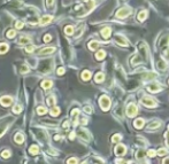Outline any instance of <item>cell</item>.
<instances>
[{
    "label": "cell",
    "instance_id": "681fc988",
    "mask_svg": "<svg viewBox=\"0 0 169 164\" xmlns=\"http://www.w3.org/2000/svg\"><path fill=\"white\" fill-rule=\"evenodd\" d=\"M65 73V69L63 68H59L58 69V75H63Z\"/></svg>",
    "mask_w": 169,
    "mask_h": 164
},
{
    "label": "cell",
    "instance_id": "f1b7e54d",
    "mask_svg": "<svg viewBox=\"0 0 169 164\" xmlns=\"http://www.w3.org/2000/svg\"><path fill=\"white\" fill-rule=\"evenodd\" d=\"M8 51V45L7 44H4V43H1L0 44V53L1 54H4V53H6Z\"/></svg>",
    "mask_w": 169,
    "mask_h": 164
},
{
    "label": "cell",
    "instance_id": "ffe728a7",
    "mask_svg": "<svg viewBox=\"0 0 169 164\" xmlns=\"http://www.w3.org/2000/svg\"><path fill=\"white\" fill-rule=\"evenodd\" d=\"M104 78H105V75L102 73V72H98L97 75H96V77H94V79H96L97 83H101V82L104 80Z\"/></svg>",
    "mask_w": 169,
    "mask_h": 164
},
{
    "label": "cell",
    "instance_id": "484cf974",
    "mask_svg": "<svg viewBox=\"0 0 169 164\" xmlns=\"http://www.w3.org/2000/svg\"><path fill=\"white\" fill-rule=\"evenodd\" d=\"M168 41H169V36H164L162 39H161V41H160V47L168 45Z\"/></svg>",
    "mask_w": 169,
    "mask_h": 164
},
{
    "label": "cell",
    "instance_id": "8d00e7d4",
    "mask_svg": "<svg viewBox=\"0 0 169 164\" xmlns=\"http://www.w3.org/2000/svg\"><path fill=\"white\" fill-rule=\"evenodd\" d=\"M46 111H47V109H46L45 107H38L37 108V112H38L39 115H44Z\"/></svg>",
    "mask_w": 169,
    "mask_h": 164
},
{
    "label": "cell",
    "instance_id": "3957f363",
    "mask_svg": "<svg viewBox=\"0 0 169 164\" xmlns=\"http://www.w3.org/2000/svg\"><path fill=\"white\" fill-rule=\"evenodd\" d=\"M99 103H100V107H101V109L106 111V110H108L109 109V107H111V100L108 96H106V95H102L100 100H99Z\"/></svg>",
    "mask_w": 169,
    "mask_h": 164
},
{
    "label": "cell",
    "instance_id": "7402d4cb",
    "mask_svg": "<svg viewBox=\"0 0 169 164\" xmlns=\"http://www.w3.org/2000/svg\"><path fill=\"white\" fill-rule=\"evenodd\" d=\"M15 141H16V144H22V142L24 141V137H23V134L17 133V134L15 135Z\"/></svg>",
    "mask_w": 169,
    "mask_h": 164
},
{
    "label": "cell",
    "instance_id": "f35d334b",
    "mask_svg": "<svg viewBox=\"0 0 169 164\" xmlns=\"http://www.w3.org/2000/svg\"><path fill=\"white\" fill-rule=\"evenodd\" d=\"M6 36H7V38H14L15 37V31L14 30H8Z\"/></svg>",
    "mask_w": 169,
    "mask_h": 164
},
{
    "label": "cell",
    "instance_id": "44dd1931",
    "mask_svg": "<svg viewBox=\"0 0 169 164\" xmlns=\"http://www.w3.org/2000/svg\"><path fill=\"white\" fill-rule=\"evenodd\" d=\"M146 15H147V12H146V10H142L140 13L138 14V21L144 22V20L146 19Z\"/></svg>",
    "mask_w": 169,
    "mask_h": 164
},
{
    "label": "cell",
    "instance_id": "e575fe53",
    "mask_svg": "<svg viewBox=\"0 0 169 164\" xmlns=\"http://www.w3.org/2000/svg\"><path fill=\"white\" fill-rule=\"evenodd\" d=\"M156 155H159V156H164V155H167V150H166L164 148H160L159 150L156 151Z\"/></svg>",
    "mask_w": 169,
    "mask_h": 164
},
{
    "label": "cell",
    "instance_id": "f5cc1de1",
    "mask_svg": "<svg viewBox=\"0 0 169 164\" xmlns=\"http://www.w3.org/2000/svg\"><path fill=\"white\" fill-rule=\"evenodd\" d=\"M82 31H83V26H82V28H81V29H79V30L77 31V32H76V37H78V36H79V34L82 33Z\"/></svg>",
    "mask_w": 169,
    "mask_h": 164
},
{
    "label": "cell",
    "instance_id": "83f0119b",
    "mask_svg": "<svg viewBox=\"0 0 169 164\" xmlns=\"http://www.w3.org/2000/svg\"><path fill=\"white\" fill-rule=\"evenodd\" d=\"M144 156H145V151H144V149H139V150L136 153L137 159H142V158H144Z\"/></svg>",
    "mask_w": 169,
    "mask_h": 164
},
{
    "label": "cell",
    "instance_id": "ac0fdd59",
    "mask_svg": "<svg viewBox=\"0 0 169 164\" xmlns=\"http://www.w3.org/2000/svg\"><path fill=\"white\" fill-rule=\"evenodd\" d=\"M55 51V48L54 47H48V48H44V49H41V52L39 53L40 55H46V54H52L53 52Z\"/></svg>",
    "mask_w": 169,
    "mask_h": 164
},
{
    "label": "cell",
    "instance_id": "d6a6232c",
    "mask_svg": "<svg viewBox=\"0 0 169 164\" xmlns=\"http://www.w3.org/2000/svg\"><path fill=\"white\" fill-rule=\"evenodd\" d=\"M65 32L67 33V34H72L74 33V28H72V25H68L65 28Z\"/></svg>",
    "mask_w": 169,
    "mask_h": 164
},
{
    "label": "cell",
    "instance_id": "f6af8a7d",
    "mask_svg": "<svg viewBox=\"0 0 169 164\" xmlns=\"http://www.w3.org/2000/svg\"><path fill=\"white\" fill-rule=\"evenodd\" d=\"M33 49H35V46H32V45H30V46H26V51L28 53H31Z\"/></svg>",
    "mask_w": 169,
    "mask_h": 164
},
{
    "label": "cell",
    "instance_id": "11a10c76",
    "mask_svg": "<svg viewBox=\"0 0 169 164\" xmlns=\"http://www.w3.org/2000/svg\"><path fill=\"white\" fill-rule=\"evenodd\" d=\"M163 164H169V157H167L164 161H163Z\"/></svg>",
    "mask_w": 169,
    "mask_h": 164
},
{
    "label": "cell",
    "instance_id": "9c48e42d",
    "mask_svg": "<svg viewBox=\"0 0 169 164\" xmlns=\"http://www.w3.org/2000/svg\"><path fill=\"white\" fill-rule=\"evenodd\" d=\"M161 88H162L161 85H160V84H158V83H151V84L147 85V90H149L150 92H153V93L159 92Z\"/></svg>",
    "mask_w": 169,
    "mask_h": 164
},
{
    "label": "cell",
    "instance_id": "4316f807",
    "mask_svg": "<svg viewBox=\"0 0 169 164\" xmlns=\"http://www.w3.org/2000/svg\"><path fill=\"white\" fill-rule=\"evenodd\" d=\"M105 56H106V53H105V51H99V52L96 54V59L99 60V61H100V60H102Z\"/></svg>",
    "mask_w": 169,
    "mask_h": 164
},
{
    "label": "cell",
    "instance_id": "cb8c5ba5",
    "mask_svg": "<svg viewBox=\"0 0 169 164\" xmlns=\"http://www.w3.org/2000/svg\"><path fill=\"white\" fill-rule=\"evenodd\" d=\"M91 77V72L89 71V70H84V71L82 72V78L84 79V80H89Z\"/></svg>",
    "mask_w": 169,
    "mask_h": 164
},
{
    "label": "cell",
    "instance_id": "d4e9b609",
    "mask_svg": "<svg viewBox=\"0 0 169 164\" xmlns=\"http://www.w3.org/2000/svg\"><path fill=\"white\" fill-rule=\"evenodd\" d=\"M98 46H99V43H98V41H91V43H89V48H90L91 51L97 49Z\"/></svg>",
    "mask_w": 169,
    "mask_h": 164
},
{
    "label": "cell",
    "instance_id": "4dcf8cb0",
    "mask_svg": "<svg viewBox=\"0 0 169 164\" xmlns=\"http://www.w3.org/2000/svg\"><path fill=\"white\" fill-rule=\"evenodd\" d=\"M29 151L31 153V154H38V146H36V145H32L31 147H30V149H29Z\"/></svg>",
    "mask_w": 169,
    "mask_h": 164
},
{
    "label": "cell",
    "instance_id": "7bdbcfd3",
    "mask_svg": "<svg viewBox=\"0 0 169 164\" xmlns=\"http://www.w3.org/2000/svg\"><path fill=\"white\" fill-rule=\"evenodd\" d=\"M7 127H8L7 125H2V127H0V137H1V135H2V134H4L5 132H6Z\"/></svg>",
    "mask_w": 169,
    "mask_h": 164
},
{
    "label": "cell",
    "instance_id": "db71d44e",
    "mask_svg": "<svg viewBox=\"0 0 169 164\" xmlns=\"http://www.w3.org/2000/svg\"><path fill=\"white\" fill-rule=\"evenodd\" d=\"M69 138H70V140H72V139L75 138V133H74V132H72V133H70V135H69Z\"/></svg>",
    "mask_w": 169,
    "mask_h": 164
},
{
    "label": "cell",
    "instance_id": "816d5d0a",
    "mask_svg": "<svg viewBox=\"0 0 169 164\" xmlns=\"http://www.w3.org/2000/svg\"><path fill=\"white\" fill-rule=\"evenodd\" d=\"M166 144H167V146L169 147V132L166 133Z\"/></svg>",
    "mask_w": 169,
    "mask_h": 164
},
{
    "label": "cell",
    "instance_id": "4fadbf2b",
    "mask_svg": "<svg viewBox=\"0 0 169 164\" xmlns=\"http://www.w3.org/2000/svg\"><path fill=\"white\" fill-rule=\"evenodd\" d=\"M111 28H105V29H102V31H101V36L104 37L105 39H108L109 37H111Z\"/></svg>",
    "mask_w": 169,
    "mask_h": 164
},
{
    "label": "cell",
    "instance_id": "8992f818",
    "mask_svg": "<svg viewBox=\"0 0 169 164\" xmlns=\"http://www.w3.org/2000/svg\"><path fill=\"white\" fill-rule=\"evenodd\" d=\"M41 64L43 66L40 67V71L47 72V71H51V69H52V67H53V62H52V60H46Z\"/></svg>",
    "mask_w": 169,
    "mask_h": 164
},
{
    "label": "cell",
    "instance_id": "6da1fadb",
    "mask_svg": "<svg viewBox=\"0 0 169 164\" xmlns=\"http://www.w3.org/2000/svg\"><path fill=\"white\" fill-rule=\"evenodd\" d=\"M138 51H139L138 54L143 58L144 62H146L147 61V54H149V52H147V45L145 43H143V41H140L138 44Z\"/></svg>",
    "mask_w": 169,
    "mask_h": 164
},
{
    "label": "cell",
    "instance_id": "b9f144b4",
    "mask_svg": "<svg viewBox=\"0 0 169 164\" xmlns=\"http://www.w3.org/2000/svg\"><path fill=\"white\" fill-rule=\"evenodd\" d=\"M67 164H77V159L75 157H72L68 159V162H67Z\"/></svg>",
    "mask_w": 169,
    "mask_h": 164
},
{
    "label": "cell",
    "instance_id": "e0dca14e",
    "mask_svg": "<svg viewBox=\"0 0 169 164\" xmlns=\"http://www.w3.org/2000/svg\"><path fill=\"white\" fill-rule=\"evenodd\" d=\"M144 119L143 118H137L136 121H135V123H133V125H135V127H137V129H142L144 125Z\"/></svg>",
    "mask_w": 169,
    "mask_h": 164
},
{
    "label": "cell",
    "instance_id": "30bf717a",
    "mask_svg": "<svg viewBox=\"0 0 169 164\" xmlns=\"http://www.w3.org/2000/svg\"><path fill=\"white\" fill-rule=\"evenodd\" d=\"M12 102H13V99L10 98V96H2V98H0V105L4 106V107L10 106Z\"/></svg>",
    "mask_w": 169,
    "mask_h": 164
},
{
    "label": "cell",
    "instance_id": "ba28073f",
    "mask_svg": "<svg viewBox=\"0 0 169 164\" xmlns=\"http://www.w3.org/2000/svg\"><path fill=\"white\" fill-rule=\"evenodd\" d=\"M115 41H116L118 45H121V46H128V39L123 37V36H121V34H117L115 36Z\"/></svg>",
    "mask_w": 169,
    "mask_h": 164
},
{
    "label": "cell",
    "instance_id": "9a60e30c",
    "mask_svg": "<svg viewBox=\"0 0 169 164\" xmlns=\"http://www.w3.org/2000/svg\"><path fill=\"white\" fill-rule=\"evenodd\" d=\"M52 21V16L51 15H44L41 19H40V24H47V23H50Z\"/></svg>",
    "mask_w": 169,
    "mask_h": 164
},
{
    "label": "cell",
    "instance_id": "7c38bea8",
    "mask_svg": "<svg viewBox=\"0 0 169 164\" xmlns=\"http://www.w3.org/2000/svg\"><path fill=\"white\" fill-rule=\"evenodd\" d=\"M158 69L159 70H161V71H166L167 70V63H166V61H162V60H160V61H158Z\"/></svg>",
    "mask_w": 169,
    "mask_h": 164
},
{
    "label": "cell",
    "instance_id": "7dc6e473",
    "mask_svg": "<svg viewBox=\"0 0 169 164\" xmlns=\"http://www.w3.org/2000/svg\"><path fill=\"white\" fill-rule=\"evenodd\" d=\"M51 39H52V37H51L50 34H46L45 37H44V41H45V43H48Z\"/></svg>",
    "mask_w": 169,
    "mask_h": 164
},
{
    "label": "cell",
    "instance_id": "52a82bcc",
    "mask_svg": "<svg viewBox=\"0 0 169 164\" xmlns=\"http://www.w3.org/2000/svg\"><path fill=\"white\" fill-rule=\"evenodd\" d=\"M114 151H115V154L118 155V156H122L125 154V151H127V148H125V146L122 144H118L115 146V148H114Z\"/></svg>",
    "mask_w": 169,
    "mask_h": 164
},
{
    "label": "cell",
    "instance_id": "f907efd6",
    "mask_svg": "<svg viewBox=\"0 0 169 164\" xmlns=\"http://www.w3.org/2000/svg\"><path fill=\"white\" fill-rule=\"evenodd\" d=\"M84 111H85V112H87V114H90V112H92L91 107H85V108H84Z\"/></svg>",
    "mask_w": 169,
    "mask_h": 164
},
{
    "label": "cell",
    "instance_id": "7a4b0ae2",
    "mask_svg": "<svg viewBox=\"0 0 169 164\" xmlns=\"http://www.w3.org/2000/svg\"><path fill=\"white\" fill-rule=\"evenodd\" d=\"M131 12H132V9H131L130 7H122V8H120L117 10L116 17L117 19H125L128 15H130Z\"/></svg>",
    "mask_w": 169,
    "mask_h": 164
},
{
    "label": "cell",
    "instance_id": "9f6ffc18",
    "mask_svg": "<svg viewBox=\"0 0 169 164\" xmlns=\"http://www.w3.org/2000/svg\"><path fill=\"white\" fill-rule=\"evenodd\" d=\"M142 164H149V163H147V162H144V163H142Z\"/></svg>",
    "mask_w": 169,
    "mask_h": 164
},
{
    "label": "cell",
    "instance_id": "5bb4252c",
    "mask_svg": "<svg viewBox=\"0 0 169 164\" xmlns=\"http://www.w3.org/2000/svg\"><path fill=\"white\" fill-rule=\"evenodd\" d=\"M78 133V135L81 137L82 139H84V140H89L90 139V135H89V133H87V131H85V130H79V131L77 132Z\"/></svg>",
    "mask_w": 169,
    "mask_h": 164
},
{
    "label": "cell",
    "instance_id": "d590c367",
    "mask_svg": "<svg viewBox=\"0 0 169 164\" xmlns=\"http://www.w3.org/2000/svg\"><path fill=\"white\" fill-rule=\"evenodd\" d=\"M121 139H122V137H121L120 134H115V135H113V138H112V141H113L114 144H115V142L117 144V142H118V141H120Z\"/></svg>",
    "mask_w": 169,
    "mask_h": 164
},
{
    "label": "cell",
    "instance_id": "5b68a950",
    "mask_svg": "<svg viewBox=\"0 0 169 164\" xmlns=\"http://www.w3.org/2000/svg\"><path fill=\"white\" fill-rule=\"evenodd\" d=\"M137 112H138V109H137V106L135 103H130V105L128 106V108H127V115L129 117L136 116Z\"/></svg>",
    "mask_w": 169,
    "mask_h": 164
},
{
    "label": "cell",
    "instance_id": "836d02e7",
    "mask_svg": "<svg viewBox=\"0 0 169 164\" xmlns=\"http://www.w3.org/2000/svg\"><path fill=\"white\" fill-rule=\"evenodd\" d=\"M20 71L22 72V73H26V72L29 71V67L26 66V64H22V66L20 67Z\"/></svg>",
    "mask_w": 169,
    "mask_h": 164
},
{
    "label": "cell",
    "instance_id": "ee69618b",
    "mask_svg": "<svg viewBox=\"0 0 169 164\" xmlns=\"http://www.w3.org/2000/svg\"><path fill=\"white\" fill-rule=\"evenodd\" d=\"M15 28H16V29H22V28H23V23H22L21 21H17V22L15 23Z\"/></svg>",
    "mask_w": 169,
    "mask_h": 164
},
{
    "label": "cell",
    "instance_id": "277c9868",
    "mask_svg": "<svg viewBox=\"0 0 169 164\" xmlns=\"http://www.w3.org/2000/svg\"><path fill=\"white\" fill-rule=\"evenodd\" d=\"M140 102H142L145 107H149V108H153V107L156 106V101L153 98H150V96H144V98L140 100Z\"/></svg>",
    "mask_w": 169,
    "mask_h": 164
},
{
    "label": "cell",
    "instance_id": "1f68e13d",
    "mask_svg": "<svg viewBox=\"0 0 169 164\" xmlns=\"http://www.w3.org/2000/svg\"><path fill=\"white\" fill-rule=\"evenodd\" d=\"M156 77V73H153V72H150V73H146V75H144L143 78L145 79H153Z\"/></svg>",
    "mask_w": 169,
    "mask_h": 164
},
{
    "label": "cell",
    "instance_id": "603a6c76",
    "mask_svg": "<svg viewBox=\"0 0 169 164\" xmlns=\"http://www.w3.org/2000/svg\"><path fill=\"white\" fill-rule=\"evenodd\" d=\"M50 114H51V116H58L59 114H60V108H58V107H52V109H51V111H50Z\"/></svg>",
    "mask_w": 169,
    "mask_h": 164
},
{
    "label": "cell",
    "instance_id": "2e32d148",
    "mask_svg": "<svg viewBox=\"0 0 169 164\" xmlns=\"http://www.w3.org/2000/svg\"><path fill=\"white\" fill-rule=\"evenodd\" d=\"M19 43L20 44H30V43H31V39H30V37H28V36H21L19 38Z\"/></svg>",
    "mask_w": 169,
    "mask_h": 164
},
{
    "label": "cell",
    "instance_id": "f546056e",
    "mask_svg": "<svg viewBox=\"0 0 169 164\" xmlns=\"http://www.w3.org/2000/svg\"><path fill=\"white\" fill-rule=\"evenodd\" d=\"M46 102H47V105H48V106L54 107V103H55V98H54V96H50V98H47Z\"/></svg>",
    "mask_w": 169,
    "mask_h": 164
},
{
    "label": "cell",
    "instance_id": "8fae6325",
    "mask_svg": "<svg viewBox=\"0 0 169 164\" xmlns=\"http://www.w3.org/2000/svg\"><path fill=\"white\" fill-rule=\"evenodd\" d=\"M160 125H161V122L160 121H152L150 124H149V126H147V129L149 130H155V129H159L160 127Z\"/></svg>",
    "mask_w": 169,
    "mask_h": 164
},
{
    "label": "cell",
    "instance_id": "60d3db41",
    "mask_svg": "<svg viewBox=\"0 0 169 164\" xmlns=\"http://www.w3.org/2000/svg\"><path fill=\"white\" fill-rule=\"evenodd\" d=\"M147 155H149L150 157H154V156H156V151L153 150V149H150V150L147 151Z\"/></svg>",
    "mask_w": 169,
    "mask_h": 164
},
{
    "label": "cell",
    "instance_id": "c3c4849f",
    "mask_svg": "<svg viewBox=\"0 0 169 164\" xmlns=\"http://www.w3.org/2000/svg\"><path fill=\"white\" fill-rule=\"evenodd\" d=\"M62 127H63V129H68V127H69V122H68V121H65V122H63V125H62Z\"/></svg>",
    "mask_w": 169,
    "mask_h": 164
},
{
    "label": "cell",
    "instance_id": "680465c9",
    "mask_svg": "<svg viewBox=\"0 0 169 164\" xmlns=\"http://www.w3.org/2000/svg\"><path fill=\"white\" fill-rule=\"evenodd\" d=\"M168 129H169V126H168Z\"/></svg>",
    "mask_w": 169,
    "mask_h": 164
},
{
    "label": "cell",
    "instance_id": "6f0895ef",
    "mask_svg": "<svg viewBox=\"0 0 169 164\" xmlns=\"http://www.w3.org/2000/svg\"><path fill=\"white\" fill-rule=\"evenodd\" d=\"M82 164H87V163H86V162H84V163H82Z\"/></svg>",
    "mask_w": 169,
    "mask_h": 164
},
{
    "label": "cell",
    "instance_id": "d6986e66",
    "mask_svg": "<svg viewBox=\"0 0 169 164\" xmlns=\"http://www.w3.org/2000/svg\"><path fill=\"white\" fill-rule=\"evenodd\" d=\"M53 85L52 80H44L43 83H41V86H43V88H46V90H48V88H51Z\"/></svg>",
    "mask_w": 169,
    "mask_h": 164
},
{
    "label": "cell",
    "instance_id": "74e56055",
    "mask_svg": "<svg viewBox=\"0 0 169 164\" xmlns=\"http://www.w3.org/2000/svg\"><path fill=\"white\" fill-rule=\"evenodd\" d=\"M13 111L15 112V114H19V112H21V111H22V107H21V106H19V105L14 106Z\"/></svg>",
    "mask_w": 169,
    "mask_h": 164
},
{
    "label": "cell",
    "instance_id": "ab89813d",
    "mask_svg": "<svg viewBox=\"0 0 169 164\" xmlns=\"http://www.w3.org/2000/svg\"><path fill=\"white\" fill-rule=\"evenodd\" d=\"M1 155H2V157H4V158H8V157H10V151H9V150H4Z\"/></svg>",
    "mask_w": 169,
    "mask_h": 164
},
{
    "label": "cell",
    "instance_id": "bcb514c9",
    "mask_svg": "<svg viewBox=\"0 0 169 164\" xmlns=\"http://www.w3.org/2000/svg\"><path fill=\"white\" fill-rule=\"evenodd\" d=\"M163 56H164V59L167 60V61H169V48L164 51V53H163Z\"/></svg>",
    "mask_w": 169,
    "mask_h": 164
}]
</instances>
